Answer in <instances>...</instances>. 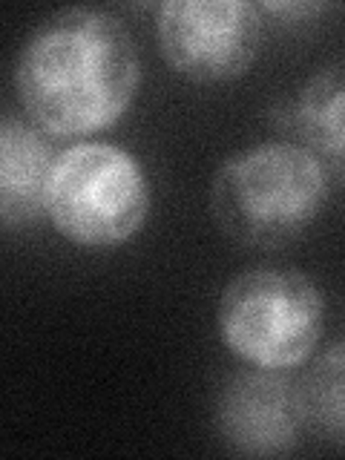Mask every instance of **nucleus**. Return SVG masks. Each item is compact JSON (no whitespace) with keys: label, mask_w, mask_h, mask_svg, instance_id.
<instances>
[{"label":"nucleus","mask_w":345,"mask_h":460,"mask_svg":"<svg viewBox=\"0 0 345 460\" xmlns=\"http://www.w3.org/2000/svg\"><path fill=\"white\" fill-rule=\"evenodd\" d=\"M342 64L334 61L302 86L294 107V127L305 141L302 147L320 158L334 184L342 181Z\"/></svg>","instance_id":"8"},{"label":"nucleus","mask_w":345,"mask_h":460,"mask_svg":"<svg viewBox=\"0 0 345 460\" xmlns=\"http://www.w3.org/2000/svg\"><path fill=\"white\" fill-rule=\"evenodd\" d=\"M323 294L302 270L251 268L230 279L219 299V334L256 368H294L323 334Z\"/></svg>","instance_id":"4"},{"label":"nucleus","mask_w":345,"mask_h":460,"mask_svg":"<svg viewBox=\"0 0 345 460\" xmlns=\"http://www.w3.org/2000/svg\"><path fill=\"white\" fill-rule=\"evenodd\" d=\"M155 38L179 75L230 81L259 58L262 12L244 0H170L158 6Z\"/></svg>","instance_id":"5"},{"label":"nucleus","mask_w":345,"mask_h":460,"mask_svg":"<svg viewBox=\"0 0 345 460\" xmlns=\"http://www.w3.org/2000/svg\"><path fill=\"white\" fill-rule=\"evenodd\" d=\"M331 176L302 144L270 141L230 155L210 187L213 219L251 248H282L323 213Z\"/></svg>","instance_id":"2"},{"label":"nucleus","mask_w":345,"mask_h":460,"mask_svg":"<svg viewBox=\"0 0 345 460\" xmlns=\"http://www.w3.org/2000/svg\"><path fill=\"white\" fill-rule=\"evenodd\" d=\"M216 429L227 449L244 457L291 455L305 426L299 383L277 368L230 377L216 402Z\"/></svg>","instance_id":"6"},{"label":"nucleus","mask_w":345,"mask_h":460,"mask_svg":"<svg viewBox=\"0 0 345 460\" xmlns=\"http://www.w3.org/2000/svg\"><path fill=\"white\" fill-rule=\"evenodd\" d=\"M55 150L43 129L21 119H0V227L14 230L47 216V184Z\"/></svg>","instance_id":"7"},{"label":"nucleus","mask_w":345,"mask_h":460,"mask_svg":"<svg viewBox=\"0 0 345 460\" xmlns=\"http://www.w3.org/2000/svg\"><path fill=\"white\" fill-rule=\"evenodd\" d=\"M141 84L133 35L107 9L72 6L49 14L18 55L14 86L35 127L90 136L129 110Z\"/></svg>","instance_id":"1"},{"label":"nucleus","mask_w":345,"mask_h":460,"mask_svg":"<svg viewBox=\"0 0 345 460\" xmlns=\"http://www.w3.org/2000/svg\"><path fill=\"white\" fill-rule=\"evenodd\" d=\"M262 9L273 12V14H299V18H305V14L323 12L325 6H311V4H265ZM262 9H259V12H262Z\"/></svg>","instance_id":"10"},{"label":"nucleus","mask_w":345,"mask_h":460,"mask_svg":"<svg viewBox=\"0 0 345 460\" xmlns=\"http://www.w3.org/2000/svg\"><path fill=\"white\" fill-rule=\"evenodd\" d=\"M299 400L305 426L328 438L334 446L342 443V345L334 342L316 359L314 371L299 383Z\"/></svg>","instance_id":"9"},{"label":"nucleus","mask_w":345,"mask_h":460,"mask_svg":"<svg viewBox=\"0 0 345 460\" xmlns=\"http://www.w3.org/2000/svg\"><path fill=\"white\" fill-rule=\"evenodd\" d=\"M43 210L64 239L115 248L147 222L150 184L144 167L115 144H75L55 158Z\"/></svg>","instance_id":"3"}]
</instances>
